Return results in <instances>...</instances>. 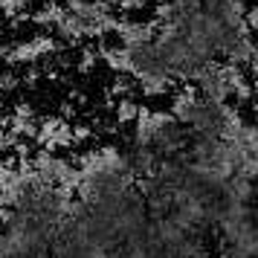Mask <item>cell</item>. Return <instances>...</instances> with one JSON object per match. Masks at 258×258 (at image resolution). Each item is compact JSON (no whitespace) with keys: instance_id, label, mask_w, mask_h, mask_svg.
Returning <instances> with one entry per match:
<instances>
[{"instance_id":"cell-1","label":"cell","mask_w":258,"mask_h":258,"mask_svg":"<svg viewBox=\"0 0 258 258\" xmlns=\"http://www.w3.org/2000/svg\"><path fill=\"white\" fill-rule=\"evenodd\" d=\"M140 102L134 99V96H119V102H116V107H113V116H116V122L119 125H131L134 119L140 116Z\"/></svg>"},{"instance_id":"cell-2","label":"cell","mask_w":258,"mask_h":258,"mask_svg":"<svg viewBox=\"0 0 258 258\" xmlns=\"http://www.w3.org/2000/svg\"><path fill=\"white\" fill-rule=\"evenodd\" d=\"M61 3H64L67 9H73V6H76V3H82V0H61Z\"/></svg>"},{"instance_id":"cell-3","label":"cell","mask_w":258,"mask_h":258,"mask_svg":"<svg viewBox=\"0 0 258 258\" xmlns=\"http://www.w3.org/2000/svg\"><path fill=\"white\" fill-rule=\"evenodd\" d=\"M0 171H3V160H0Z\"/></svg>"}]
</instances>
